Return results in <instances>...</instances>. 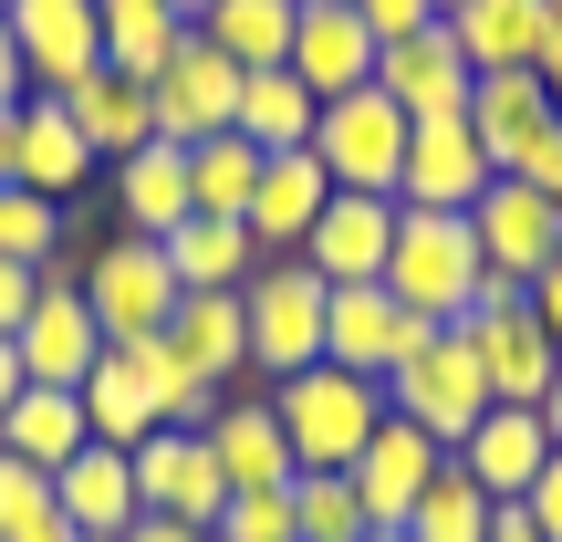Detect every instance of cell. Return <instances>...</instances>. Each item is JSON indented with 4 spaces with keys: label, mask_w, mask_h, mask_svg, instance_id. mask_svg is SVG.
I'll return each instance as SVG.
<instances>
[{
    "label": "cell",
    "mask_w": 562,
    "mask_h": 542,
    "mask_svg": "<svg viewBox=\"0 0 562 542\" xmlns=\"http://www.w3.org/2000/svg\"><path fill=\"white\" fill-rule=\"evenodd\" d=\"M271 418L292 439V469H355V449L385 428V386L355 365H302L271 386Z\"/></svg>",
    "instance_id": "1"
},
{
    "label": "cell",
    "mask_w": 562,
    "mask_h": 542,
    "mask_svg": "<svg viewBox=\"0 0 562 542\" xmlns=\"http://www.w3.org/2000/svg\"><path fill=\"white\" fill-rule=\"evenodd\" d=\"M531 313H542V334L562 344V251H552V262H542V281H531Z\"/></svg>",
    "instance_id": "43"
},
{
    "label": "cell",
    "mask_w": 562,
    "mask_h": 542,
    "mask_svg": "<svg viewBox=\"0 0 562 542\" xmlns=\"http://www.w3.org/2000/svg\"><path fill=\"white\" fill-rule=\"evenodd\" d=\"M32 302H42V272H32V262H0V334H21Z\"/></svg>",
    "instance_id": "42"
},
{
    "label": "cell",
    "mask_w": 562,
    "mask_h": 542,
    "mask_svg": "<svg viewBox=\"0 0 562 542\" xmlns=\"http://www.w3.org/2000/svg\"><path fill=\"white\" fill-rule=\"evenodd\" d=\"M490 178H501V167H490V146H480L469 115H417L406 125V178H396L406 209H469Z\"/></svg>",
    "instance_id": "15"
},
{
    "label": "cell",
    "mask_w": 562,
    "mask_h": 542,
    "mask_svg": "<svg viewBox=\"0 0 562 542\" xmlns=\"http://www.w3.org/2000/svg\"><path fill=\"white\" fill-rule=\"evenodd\" d=\"M448 32H459L469 74H542L562 11H552V0H459V11H448Z\"/></svg>",
    "instance_id": "18"
},
{
    "label": "cell",
    "mask_w": 562,
    "mask_h": 542,
    "mask_svg": "<svg viewBox=\"0 0 562 542\" xmlns=\"http://www.w3.org/2000/svg\"><path fill=\"white\" fill-rule=\"evenodd\" d=\"M542 95H552V115H562V32H552V53H542Z\"/></svg>",
    "instance_id": "50"
},
{
    "label": "cell",
    "mask_w": 562,
    "mask_h": 542,
    "mask_svg": "<svg viewBox=\"0 0 562 542\" xmlns=\"http://www.w3.org/2000/svg\"><path fill=\"white\" fill-rule=\"evenodd\" d=\"M323 199H334V178H323V157L313 146H281V157H261V188H250V241H261V262L271 251H302V230L323 220Z\"/></svg>",
    "instance_id": "24"
},
{
    "label": "cell",
    "mask_w": 562,
    "mask_h": 542,
    "mask_svg": "<svg viewBox=\"0 0 562 542\" xmlns=\"http://www.w3.org/2000/svg\"><path fill=\"white\" fill-rule=\"evenodd\" d=\"M490 542H542V532H531V511H521V501H501V511H490Z\"/></svg>",
    "instance_id": "47"
},
{
    "label": "cell",
    "mask_w": 562,
    "mask_h": 542,
    "mask_svg": "<svg viewBox=\"0 0 562 542\" xmlns=\"http://www.w3.org/2000/svg\"><path fill=\"white\" fill-rule=\"evenodd\" d=\"M167 262H178V292H240V281L261 272V241H250V220L188 209V220L167 230Z\"/></svg>",
    "instance_id": "27"
},
{
    "label": "cell",
    "mask_w": 562,
    "mask_h": 542,
    "mask_svg": "<svg viewBox=\"0 0 562 542\" xmlns=\"http://www.w3.org/2000/svg\"><path fill=\"white\" fill-rule=\"evenodd\" d=\"M448 334H469V355H480V376H490V397H501V407H542V397H552L562 344L542 334V313H531V292H521V281H501V272H490Z\"/></svg>",
    "instance_id": "4"
},
{
    "label": "cell",
    "mask_w": 562,
    "mask_h": 542,
    "mask_svg": "<svg viewBox=\"0 0 562 542\" xmlns=\"http://www.w3.org/2000/svg\"><path fill=\"white\" fill-rule=\"evenodd\" d=\"M292 74L313 84L323 104L375 84V32L355 21V0H302V21H292Z\"/></svg>",
    "instance_id": "21"
},
{
    "label": "cell",
    "mask_w": 562,
    "mask_h": 542,
    "mask_svg": "<svg viewBox=\"0 0 562 542\" xmlns=\"http://www.w3.org/2000/svg\"><path fill=\"white\" fill-rule=\"evenodd\" d=\"M385 407H396V418H417L438 449H459L501 397H490V376H480V355H469V334H427L417 355L385 376Z\"/></svg>",
    "instance_id": "7"
},
{
    "label": "cell",
    "mask_w": 562,
    "mask_h": 542,
    "mask_svg": "<svg viewBox=\"0 0 562 542\" xmlns=\"http://www.w3.org/2000/svg\"><path fill=\"white\" fill-rule=\"evenodd\" d=\"M469 230H480V262L531 292L542 262L562 251V199H542V188H521V178H490L480 199H469Z\"/></svg>",
    "instance_id": "14"
},
{
    "label": "cell",
    "mask_w": 562,
    "mask_h": 542,
    "mask_svg": "<svg viewBox=\"0 0 562 542\" xmlns=\"http://www.w3.org/2000/svg\"><path fill=\"white\" fill-rule=\"evenodd\" d=\"M292 21H302V0H209L199 32L220 42L240 74H271V63H292Z\"/></svg>",
    "instance_id": "32"
},
{
    "label": "cell",
    "mask_w": 562,
    "mask_h": 542,
    "mask_svg": "<svg viewBox=\"0 0 562 542\" xmlns=\"http://www.w3.org/2000/svg\"><path fill=\"white\" fill-rule=\"evenodd\" d=\"M240 313H250V376L281 386V376H302V365H323V313H334V281L302 262V251H271V262L240 281Z\"/></svg>",
    "instance_id": "3"
},
{
    "label": "cell",
    "mask_w": 562,
    "mask_h": 542,
    "mask_svg": "<svg viewBox=\"0 0 562 542\" xmlns=\"http://www.w3.org/2000/svg\"><path fill=\"white\" fill-rule=\"evenodd\" d=\"M83 178H94V146H83V125L63 115V95H21V167H11V188L74 199Z\"/></svg>",
    "instance_id": "25"
},
{
    "label": "cell",
    "mask_w": 562,
    "mask_h": 542,
    "mask_svg": "<svg viewBox=\"0 0 562 542\" xmlns=\"http://www.w3.org/2000/svg\"><path fill=\"white\" fill-rule=\"evenodd\" d=\"M0 11H11V0H0Z\"/></svg>",
    "instance_id": "55"
},
{
    "label": "cell",
    "mask_w": 562,
    "mask_h": 542,
    "mask_svg": "<svg viewBox=\"0 0 562 542\" xmlns=\"http://www.w3.org/2000/svg\"><path fill=\"white\" fill-rule=\"evenodd\" d=\"M552 11H562V0H552Z\"/></svg>",
    "instance_id": "56"
},
{
    "label": "cell",
    "mask_w": 562,
    "mask_h": 542,
    "mask_svg": "<svg viewBox=\"0 0 562 542\" xmlns=\"http://www.w3.org/2000/svg\"><path fill=\"white\" fill-rule=\"evenodd\" d=\"M542 428H552V449H562V376H552V397H542Z\"/></svg>",
    "instance_id": "51"
},
{
    "label": "cell",
    "mask_w": 562,
    "mask_h": 542,
    "mask_svg": "<svg viewBox=\"0 0 562 542\" xmlns=\"http://www.w3.org/2000/svg\"><path fill=\"white\" fill-rule=\"evenodd\" d=\"M364 542H406V532H364Z\"/></svg>",
    "instance_id": "52"
},
{
    "label": "cell",
    "mask_w": 562,
    "mask_h": 542,
    "mask_svg": "<svg viewBox=\"0 0 562 542\" xmlns=\"http://www.w3.org/2000/svg\"><path fill=\"white\" fill-rule=\"evenodd\" d=\"M115 209H125V230H146V241H167V230L188 220V146H136V157H115Z\"/></svg>",
    "instance_id": "28"
},
{
    "label": "cell",
    "mask_w": 562,
    "mask_h": 542,
    "mask_svg": "<svg viewBox=\"0 0 562 542\" xmlns=\"http://www.w3.org/2000/svg\"><path fill=\"white\" fill-rule=\"evenodd\" d=\"M146 95H157V136H167V146H199V136H229V125H240V63H229L220 42H209L199 21H188L178 63H167V74L146 84Z\"/></svg>",
    "instance_id": "11"
},
{
    "label": "cell",
    "mask_w": 562,
    "mask_h": 542,
    "mask_svg": "<svg viewBox=\"0 0 562 542\" xmlns=\"http://www.w3.org/2000/svg\"><path fill=\"white\" fill-rule=\"evenodd\" d=\"M438 469H448V449L427 439L417 418H396V407H385V428L355 449V469H344V480H355V501H364V522H375V532H406V511L427 501V480H438Z\"/></svg>",
    "instance_id": "13"
},
{
    "label": "cell",
    "mask_w": 562,
    "mask_h": 542,
    "mask_svg": "<svg viewBox=\"0 0 562 542\" xmlns=\"http://www.w3.org/2000/svg\"><path fill=\"white\" fill-rule=\"evenodd\" d=\"M448 11H459V0H438V21H448Z\"/></svg>",
    "instance_id": "53"
},
{
    "label": "cell",
    "mask_w": 562,
    "mask_h": 542,
    "mask_svg": "<svg viewBox=\"0 0 562 542\" xmlns=\"http://www.w3.org/2000/svg\"><path fill=\"white\" fill-rule=\"evenodd\" d=\"M83 439H94V428H83V397H74V386H21L11 418H0V449L32 460V469H63Z\"/></svg>",
    "instance_id": "30"
},
{
    "label": "cell",
    "mask_w": 562,
    "mask_h": 542,
    "mask_svg": "<svg viewBox=\"0 0 562 542\" xmlns=\"http://www.w3.org/2000/svg\"><path fill=\"white\" fill-rule=\"evenodd\" d=\"M11 344H21V365H32V386H83V376H94L104 323H94V302H83V262H74V251L42 262V302L21 313Z\"/></svg>",
    "instance_id": "8"
},
{
    "label": "cell",
    "mask_w": 562,
    "mask_h": 542,
    "mask_svg": "<svg viewBox=\"0 0 562 542\" xmlns=\"http://www.w3.org/2000/svg\"><path fill=\"white\" fill-rule=\"evenodd\" d=\"M11 53L32 95H74L104 74V0H11Z\"/></svg>",
    "instance_id": "10"
},
{
    "label": "cell",
    "mask_w": 562,
    "mask_h": 542,
    "mask_svg": "<svg viewBox=\"0 0 562 542\" xmlns=\"http://www.w3.org/2000/svg\"><path fill=\"white\" fill-rule=\"evenodd\" d=\"M250 188H261V146H250L240 125L188 146V199H199L209 220H240V209H250Z\"/></svg>",
    "instance_id": "34"
},
{
    "label": "cell",
    "mask_w": 562,
    "mask_h": 542,
    "mask_svg": "<svg viewBox=\"0 0 562 542\" xmlns=\"http://www.w3.org/2000/svg\"><path fill=\"white\" fill-rule=\"evenodd\" d=\"M125 542H209L199 522H157V511H136V532H125Z\"/></svg>",
    "instance_id": "44"
},
{
    "label": "cell",
    "mask_w": 562,
    "mask_h": 542,
    "mask_svg": "<svg viewBox=\"0 0 562 542\" xmlns=\"http://www.w3.org/2000/svg\"><path fill=\"white\" fill-rule=\"evenodd\" d=\"M53 469H32V460H11V449H0V542L11 532H32V522H53Z\"/></svg>",
    "instance_id": "39"
},
{
    "label": "cell",
    "mask_w": 562,
    "mask_h": 542,
    "mask_svg": "<svg viewBox=\"0 0 562 542\" xmlns=\"http://www.w3.org/2000/svg\"><path fill=\"white\" fill-rule=\"evenodd\" d=\"M21 386H32V365H21V344L0 334V418H11V397H21Z\"/></svg>",
    "instance_id": "45"
},
{
    "label": "cell",
    "mask_w": 562,
    "mask_h": 542,
    "mask_svg": "<svg viewBox=\"0 0 562 542\" xmlns=\"http://www.w3.org/2000/svg\"><path fill=\"white\" fill-rule=\"evenodd\" d=\"M480 281H490V262H480V230H469V209H406V199H396V251H385V292H396L406 313L459 323Z\"/></svg>",
    "instance_id": "2"
},
{
    "label": "cell",
    "mask_w": 562,
    "mask_h": 542,
    "mask_svg": "<svg viewBox=\"0 0 562 542\" xmlns=\"http://www.w3.org/2000/svg\"><path fill=\"white\" fill-rule=\"evenodd\" d=\"M209 542H302L292 532V480L281 490H229V511L209 522Z\"/></svg>",
    "instance_id": "38"
},
{
    "label": "cell",
    "mask_w": 562,
    "mask_h": 542,
    "mask_svg": "<svg viewBox=\"0 0 562 542\" xmlns=\"http://www.w3.org/2000/svg\"><path fill=\"white\" fill-rule=\"evenodd\" d=\"M521 511H531V532H542V542H562V449H552V469H542V480L521 490Z\"/></svg>",
    "instance_id": "41"
},
{
    "label": "cell",
    "mask_w": 562,
    "mask_h": 542,
    "mask_svg": "<svg viewBox=\"0 0 562 542\" xmlns=\"http://www.w3.org/2000/svg\"><path fill=\"white\" fill-rule=\"evenodd\" d=\"M11 167H21V104H0V188H11Z\"/></svg>",
    "instance_id": "48"
},
{
    "label": "cell",
    "mask_w": 562,
    "mask_h": 542,
    "mask_svg": "<svg viewBox=\"0 0 562 542\" xmlns=\"http://www.w3.org/2000/svg\"><path fill=\"white\" fill-rule=\"evenodd\" d=\"M427 334H448V323L406 313L385 281H334V313H323V365H355V376H375V386H385Z\"/></svg>",
    "instance_id": "9"
},
{
    "label": "cell",
    "mask_w": 562,
    "mask_h": 542,
    "mask_svg": "<svg viewBox=\"0 0 562 542\" xmlns=\"http://www.w3.org/2000/svg\"><path fill=\"white\" fill-rule=\"evenodd\" d=\"M83 302H94L104 344H146V334H167V313H178V262H167V241L115 230V241L83 262Z\"/></svg>",
    "instance_id": "6"
},
{
    "label": "cell",
    "mask_w": 562,
    "mask_h": 542,
    "mask_svg": "<svg viewBox=\"0 0 562 542\" xmlns=\"http://www.w3.org/2000/svg\"><path fill=\"white\" fill-rule=\"evenodd\" d=\"M209 449H220L229 490H281V480H302V469H292V439H281V418H271V386H261V376L220 397V418H209Z\"/></svg>",
    "instance_id": "20"
},
{
    "label": "cell",
    "mask_w": 562,
    "mask_h": 542,
    "mask_svg": "<svg viewBox=\"0 0 562 542\" xmlns=\"http://www.w3.org/2000/svg\"><path fill=\"white\" fill-rule=\"evenodd\" d=\"M292 532L302 542H364L375 522H364V501H355L344 469H302V480H292Z\"/></svg>",
    "instance_id": "36"
},
{
    "label": "cell",
    "mask_w": 562,
    "mask_h": 542,
    "mask_svg": "<svg viewBox=\"0 0 562 542\" xmlns=\"http://www.w3.org/2000/svg\"><path fill=\"white\" fill-rule=\"evenodd\" d=\"M63 115L83 125V146H94V157H136V146H157V95H146L136 74H115V63H104V74H83L74 95H63Z\"/></svg>",
    "instance_id": "26"
},
{
    "label": "cell",
    "mask_w": 562,
    "mask_h": 542,
    "mask_svg": "<svg viewBox=\"0 0 562 542\" xmlns=\"http://www.w3.org/2000/svg\"><path fill=\"white\" fill-rule=\"evenodd\" d=\"M406 104L396 95H375V84H364V95H334L313 115V157H323V178L334 188H364V199H396V178H406Z\"/></svg>",
    "instance_id": "5"
},
{
    "label": "cell",
    "mask_w": 562,
    "mask_h": 542,
    "mask_svg": "<svg viewBox=\"0 0 562 542\" xmlns=\"http://www.w3.org/2000/svg\"><path fill=\"white\" fill-rule=\"evenodd\" d=\"M11 542H83V532H74V522L53 511V522H32V532H11Z\"/></svg>",
    "instance_id": "49"
},
{
    "label": "cell",
    "mask_w": 562,
    "mask_h": 542,
    "mask_svg": "<svg viewBox=\"0 0 562 542\" xmlns=\"http://www.w3.org/2000/svg\"><path fill=\"white\" fill-rule=\"evenodd\" d=\"M375 95H396L406 115H469L480 74H469L459 32H448V21H427V32H406V42H385V53H375Z\"/></svg>",
    "instance_id": "16"
},
{
    "label": "cell",
    "mask_w": 562,
    "mask_h": 542,
    "mask_svg": "<svg viewBox=\"0 0 562 542\" xmlns=\"http://www.w3.org/2000/svg\"><path fill=\"white\" fill-rule=\"evenodd\" d=\"M448 460H459L469 480L490 490V501H521V490L552 469V428H542V407H490V418L469 428Z\"/></svg>",
    "instance_id": "22"
},
{
    "label": "cell",
    "mask_w": 562,
    "mask_h": 542,
    "mask_svg": "<svg viewBox=\"0 0 562 542\" xmlns=\"http://www.w3.org/2000/svg\"><path fill=\"white\" fill-rule=\"evenodd\" d=\"M490 511H501V501H490V490L448 460L438 480H427V501L406 511V542H490Z\"/></svg>",
    "instance_id": "35"
},
{
    "label": "cell",
    "mask_w": 562,
    "mask_h": 542,
    "mask_svg": "<svg viewBox=\"0 0 562 542\" xmlns=\"http://www.w3.org/2000/svg\"><path fill=\"white\" fill-rule=\"evenodd\" d=\"M385 251H396V199H364V188H334L323 220L302 230V262L323 281H385Z\"/></svg>",
    "instance_id": "17"
},
{
    "label": "cell",
    "mask_w": 562,
    "mask_h": 542,
    "mask_svg": "<svg viewBox=\"0 0 562 542\" xmlns=\"http://www.w3.org/2000/svg\"><path fill=\"white\" fill-rule=\"evenodd\" d=\"M83 542H104V532H83Z\"/></svg>",
    "instance_id": "54"
},
{
    "label": "cell",
    "mask_w": 562,
    "mask_h": 542,
    "mask_svg": "<svg viewBox=\"0 0 562 542\" xmlns=\"http://www.w3.org/2000/svg\"><path fill=\"white\" fill-rule=\"evenodd\" d=\"M167 355L188 365L199 386H250V313L240 292H178V313H167Z\"/></svg>",
    "instance_id": "19"
},
{
    "label": "cell",
    "mask_w": 562,
    "mask_h": 542,
    "mask_svg": "<svg viewBox=\"0 0 562 542\" xmlns=\"http://www.w3.org/2000/svg\"><path fill=\"white\" fill-rule=\"evenodd\" d=\"M136 501L157 511V522H220L229 511V469L220 449H209V428H157V439H136Z\"/></svg>",
    "instance_id": "12"
},
{
    "label": "cell",
    "mask_w": 562,
    "mask_h": 542,
    "mask_svg": "<svg viewBox=\"0 0 562 542\" xmlns=\"http://www.w3.org/2000/svg\"><path fill=\"white\" fill-rule=\"evenodd\" d=\"M74 397H83V428H94V439L104 449H136V439H157V397H146V376H136V355H125V344H104V355H94V376H83L74 386Z\"/></svg>",
    "instance_id": "29"
},
{
    "label": "cell",
    "mask_w": 562,
    "mask_h": 542,
    "mask_svg": "<svg viewBox=\"0 0 562 542\" xmlns=\"http://www.w3.org/2000/svg\"><path fill=\"white\" fill-rule=\"evenodd\" d=\"M178 42H188V21L167 11V0H104V63H115V74L157 84L167 63H178Z\"/></svg>",
    "instance_id": "33"
},
{
    "label": "cell",
    "mask_w": 562,
    "mask_h": 542,
    "mask_svg": "<svg viewBox=\"0 0 562 542\" xmlns=\"http://www.w3.org/2000/svg\"><path fill=\"white\" fill-rule=\"evenodd\" d=\"M63 251V199H32V188H0V262H53Z\"/></svg>",
    "instance_id": "37"
},
{
    "label": "cell",
    "mask_w": 562,
    "mask_h": 542,
    "mask_svg": "<svg viewBox=\"0 0 562 542\" xmlns=\"http://www.w3.org/2000/svg\"><path fill=\"white\" fill-rule=\"evenodd\" d=\"M32 84H21V53H11V11H0V104H21Z\"/></svg>",
    "instance_id": "46"
},
{
    "label": "cell",
    "mask_w": 562,
    "mask_h": 542,
    "mask_svg": "<svg viewBox=\"0 0 562 542\" xmlns=\"http://www.w3.org/2000/svg\"><path fill=\"white\" fill-rule=\"evenodd\" d=\"M355 21H364V32H375V53H385V42L427 32V21H438V0H355Z\"/></svg>",
    "instance_id": "40"
},
{
    "label": "cell",
    "mask_w": 562,
    "mask_h": 542,
    "mask_svg": "<svg viewBox=\"0 0 562 542\" xmlns=\"http://www.w3.org/2000/svg\"><path fill=\"white\" fill-rule=\"evenodd\" d=\"M53 501H63V522L74 532H104V542H125L136 532V449H104V439H83L74 460L53 469Z\"/></svg>",
    "instance_id": "23"
},
{
    "label": "cell",
    "mask_w": 562,
    "mask_h": 542,
    "mask_svg": "<svg viewBox=\"0 0 562 542\" xmlns=\"http://www.w3.org/2000/svg\"><path fill=\"white\" fill-rule=\"evenodd\" d=\"M313 115H323V95L292 74V63L240 74V136L261 146V157H281V146H313Z\"/></svg>",
    "instance_id": "31"
}]
</instances>
